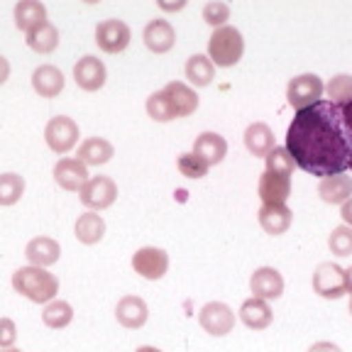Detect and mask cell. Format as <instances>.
<instances>
[{
  "mask_svg": "<svg viewBox=\"0 0 352 352\" xmlns=\"http://www.w3.org/2000/svg\"><path fill=\"white\" fill-rule=\"evenodd\" d=\"M257 220L267 235H284L292 228L294 213L284 206H262L257 213Z\"/></svg>",
  "mask_w": 352,
  "mask_h": 352,
  "instance_id": "cell-21",
  "label": "cell"
},
{
  "mask_svg": "<svg viewBox=\"0 0 352 352\" xmlns=\"http://www.w3.org/2000/svg\"><path fill=\"white\" fill-rule=\"evenodd\" d=\"M8 76H10V61L0 54V86L8 81Z\"/></svg>",
  "mask_w": 352,
  "mask_h": 352,
  "instance_id": "cell-42",
  "label": "cell"
},
{
  "mask_svg": "<svg viewBox=\"0 0 352 352\" xmlns=\"http://www.w3.org/2000/svg\"><path fill=\"white\" fill-rule=\"evenodd\" d=\"M0 352H22V350H17V347H6V350H0Z\"/></svg>",
  "mask_w": 352,
  "mask_h": 352,
  "instance_id": "cell-46",
  "label": "cell"
},
{
  "mask_svg": "<svg viewBox=\"0 0 352 352\" xmlns=\"http://www.w3.org/2000/svg\"><path fill=\"white\" fill-rule=\"evenodd\" d=\"M264 162H267V171H274V174H286L292 176L294 171V157L289 154V149L286 147H274L267 157H264Z\"/></svg>",
  "mask_w": 352,
  "mask_h": 352,
  "instance_id": "cell-34",
  "label": "cell"
},
{
  "mask_svg": "<svg viewBox=\"0 0 352 352\" xmlns=\"http://www.w3.org/2000/svg\"><path fill=\"white\" fill-rule=\"evenodd\" d=\"M328 248L336 257H347V254H352V228H347V226L336 228L328 237Z\"/></svg>",
  "mask_w": 352,
  "mask_h": 352,
  "instance_id": "cell-35",
  "label": "cell"
},
{
  "mask_svg": "<svg viewBox=\"0 0 352 352\" xmlns=\"http://www.w3.org/2000/svg\"><path fill=\"white\" fill-rule=\"evenodd\" d=\"M44 140L47 147L56 154H66L69 149L76 147L78 142V125L74 118L69 116H54L47 127H44Z\"/></svg>",
  "mask_w": 352,
  "mask_h": 352,
  "instance_id": "cell-6",
  "label": "cell"
},
{
  "mask_svg": "<svg viewBox=\"0 0 352 352\" xmlns=\"http://www.w3.org/2000/svg\"><path fill=\"white\" fill-rule=\"evenodd\" d=\"M198 323L208 336L223 338L235 328V311L223 301H210L198 311Z\"/></svg>",
  "mask_w": 352,
  "mask_h": 352,
  "instance_id": "cell-7",
  "label": "cell"
},
{
  "mask_svg": "<svg viewBox=\"0 0 352 352\" xmlns=\"http://www.w3.org/2000/svg\"><path fill=\"white\" fill-rule=\"evenodd\" d=\"M52 174H54V182L59 184L64 191H81L88 179H91L86 164L74 160V157H64V160L56 162Z\"/></svg>",
  "mask_w": 352,
  "mask_h": 352,
  "instance_id": "cell-14",
  "label": "cell"
},
{
  "mask_svg": "<svg viewBox=\"0 0 352 352\" xmlns=\"http://www.w3.org/2000/svg\"><path fill=\"white\" fill-rule=\"evenodd\" d=\"M314 292L323 298H340L347 294L345 289V270L340 264L323 262L314 272Z\"/></svg>",
  "mask_w": 352,
  "mask_h": 352,
  "instance_id": "cell-8",
  "label": "cell"
},
{
  "mask_svg": "<svg viewBox=\"0 0 352 352\" xmlns=\"http://www.w3.org/2000/svg\"><path fill=\"white\" fill-rule=\"evenodd\" d=\"M17 340V328L10 318H0V350L12 347Z\"/></svg>",
  "mask_w": 352,
  "mask_h": 352,
  "instance_id": "cell-38",
  "label": "cell"
},
{
  "mask_svg": "<svg viewBox=\"0 0 352 352\" xmlns=\"http://www.w3.org/2000/svg\"><path fill=\"white\" fill-rule=\"evenodd\" d=\"M184 72H186V78L196 88L210 86L215 78V66L206 54H193L191 59L186 61V69H184Z\"/></svg>",
  "mask_w": 352,
  "mask_h": 352,
  "instance_id": "cell-29",
  "label": "cell"
},
{
  "mask_svg": "<svg viewBox=\"0 0 352 352\" xmlns=\"http://www.w3.org/2000/svg\"><path fill=\"white\" fill-rule=\"evenodd\" d=\"M132 270L138 272L142 279L157 281L169 270V254L162 248H140L132 254Z\"/></svg>",
  "mask_w": 352,
  "mask_h": 352,
  "instance_id": "cell-10",
  "label": "cell"
},
{
  "mask_svg": "<svg viewBox=\"0 0 352 352\" xmlns=\"http://www.w3.org/2000/svg\"><path fill=\"white\" fill-rule=\"evenodd\" d=\"M157 6H160L162 10H182V8H186V0H179V3H164V0H160Z\"/></svg>",
  "mask_w": 352,
  "mask_h": 352,
  "instance_id": "cell-43",
  "label": "cell"
},
{
  "mask_svg": "<svg viewBox=\"0 0 352 352\" xmlns=\"http://www.w3.org/2000/svg\"><path fill=\"white\" fill-rule=\"evenodd\" d=\"M142 39H144V47L154 54H166L176 44V30L171 28L169 20H149L144 25V32H142Z\"/></svg>",
  "mask_w": 352,
  "mask_h": 352,
  "instance_id": "cell-15",
  "label": "cell"
},
{
  "mask_svg": "<svg viewBox=\"0 0 352 352\" xmlns=\"http://www.w3.org/2000/svg\"><path fill=\"white\" fill-rule=\"evenodd\" d=\"M340 218L345 220V226H347V228H352V196L347 198L345 204H342V208H340Z\"/></svg>",
  "mask_w": 352,
  "mask_h": 352,
  "instance_id": "cell-41",
  "label": "cell"
},
{
  "mask_svg": "<svg viewBox=\"0 0 352 352\" xmlns=\"http://www.w3.org/2000/svg\"><path fill=\"white\" fill-rule=\"evenodd\" d=\"M105 78H108V72H105V64L94 54H86L76 61L74 66V81H76L78 88L83 91H98V88L105 86Z\"/></svg>",
  "mask_w": 352,
  "mask_h": 352,
  "instance_id": "cell-11",
  "label": "cell"
},
{
  "mask_svg": "<svg viewBox=\"0 0 352 352\" xmlns=\"http://www.w3.org/2000/svg\"><path fill=\"white\" fill-rule=\"evenodd\" d=\"M74 232H76V240L83 242V245H96L105 235V220L98 213H94V210H88V213L78 215Z\"/></svg>",
  "mask_w": 352,
  "mask_h": 352,
  "instance_id": "cell-28",
  "label": "cell"
},
{
  "mask_svg": "<svg viewBox=\"0 0 352 352\" xmlns=\"http://www.w3.org/2000/svg\"><path fill=\"white\" fill-rule=\"evenodd\" d=\"M193 154L210 169V166L220 164V162L226 160L228 142L218 132H201L196 138V142H193Z\"/></svg>",
  "mask_w": 352,
  "mask_h": 352,
  "instance_id": "cell-16",
  "label": "cell"
},
{
  "mask_svg": "<svg viewBox=\"0 0 352 352\" xmlns=\"http://www.w3.org/2000/svg\"><path fill=\"white\" fill-rule=\"evenodd\" d=\"M204 20L215 30L226 28V22L230 20V6L223 3V0H210L204 6Z\"/></svg>",
  "mask_w": 352,
  "mask_h": 352,
  "instance_id": "cell-36",
  "label": "cell"
},
{
  "mask_svg": "<svg viewBox=\"0 0 352 352\" xmlns=\"http://www.w3.org/2000/svg\"><path fill=\"white\" fill-rule=\"evenodd\" d=\"M81 196V204L86 206L88 210H105L116 204L118 198V184L110 179V176H91L86 182V186L78 191Z\"/></svg>",
  "mask_w": 352,
  "mask_h": 352,
  "instance_id": "cell-5",
  "label": "cell"
},
{
  "mask_svg": "<svg viewBox=\"0 0 352 352\" xmlns=\"http://www.w3.org/2000/svg\"><path fill=\"white\" fill-rule=\"evenodd\" d=\"M323 94H325V86H323V81H320V76H316V74L294 76L292 81H289V86H286V100L296 110L308 108V105L323 100Z\"/></svg>",
  "mask_w": 352,
  "mask_h": 352,
  "instance_id": "cell-4",
  "label": "cell"
},
{
  "mask_svg": "<svg viewBox=\"0 0 352 352\" xmlns=\"http://www.w3.org/2000/svg\"><path fill=\"white\" fill-rule=\"evenodd\" d=\"M286 149L294 164L306 174L328 179L350 171L352 138L342 120L340 103L323 98L296 110L286 130Z\"/></svg>",
  "mask_w": 352,
  "mask_h": 352,
  "instance_id": "cell-1",
  "label": "cell"
},
{
  "mask_svg": "<svg viewBox=\"0 0 352 352\" xmlns=\"http://www.w3.org/2000/svg\"><path fill=\"white\" fill-rule=\"evenodd\" d=\"M245 147L252 157H267L274 144V132L267 122H252V125L245 130Z\"/></svg>",
  "mask_w": 352,
  "mask_h": 352,
  "instance_id": "cell-24",
  "label": "cell"
},
{
  "mask_svg": "<svg viewBox=\"0 0 352 352\" xmlns=\"http://www.w3.org/2000/svg\"><path fill=\"white\" fill-rule=\"evenodd\" d=\"M28 47L37 54H50L59 47V30L52 25L50 20H44L42 25H37L34 30L28 32Z\"/></svg>",
  "mask_w": 352,
  "mask_h": 352,
  "instance_id": "cell-27",
  "label": "cell"
},
{
  "mask_svg": "<svg viewBox=\"0 0 352 352\" xmlns=\"http://www.w3.org/2000/svg\"><path fill=\"white\" fill-rule=\"evenodd\" d=\"M345 289H347V294L352 296V267H347V270H345Z\"/></svg>",
  "mask_w": 352,
  "mask_h": 352,
  "instance_id": "cell-44",
  "label": "cell"
},
{
  "mask_svg": "<svg viewBox=\"0 0 352 352\" xmlns=\"http://www.w3.org/2000/svg\"><path fill=\"white\" fill-rule=\"evenodd\" d=\"M135 352H162V350H157V347H152V345H142V347H138Z\"/></svg>",
  "mask_w": 352,
  "mask_h": 352,
  "instance_id": "cell-45",
  "label": "cell"
},
{
  "mask_svg": "<svg viewBox=\"0 0 352 352\" xmlns=\"http://www.w3.org/2000/svg\"><path fill=\"white\" fill-rule=\"evenodd\" d=\"M259 198L262 206H284L292 196V176L274 174V171H264L259 176Z\"/></svg>",
  "mask_w": 352,
  "mask_h": 352,
  "instance_id": "cell-12",
  "label": "cell"
},
{
  "mask_svg": "<svg viewBox=\"0 0 352 352\" xmlns=\"http://www.w3.org/2000/svg\"><path fill=\"white\" fill-rule=\"evenodd\" d=\"M350 314H352V296H350Z\"/></svg>",
  "mask_w": 352,
  "mask_h": 352,
  "instance_id": "cell-47",
  "label": "cell"
},
{
  "mask_svg": "<svg viewBox=\"0 0 352 352\" xmlns=\"http://www.w3.org/2000/svg\"><path fill=\"white\" fill-rule=\"evenodd\" d=\"M176 166H179L182 176H186V179H204V176L208 174V166L198 160L193 152L182 154V157H179V162H176Z\"/></svg>",
  "mask_w": 352,
  "mask_h": 352,
  "instance_id": "cell-37",
  "label": "cell"
},
{
  "mask_svg": "<svg viewBox=\"0 0 352 352\" xmlns=\"http://www.w3.org/2000/svg\"><path fill=\"white\" fill-rule=\"evenodd\" d=\"M147 116L157 122H169V120H176L174 116V108H171L169 98H166L164 91H157L147 98Z\"/></svg>",
  "mask_w": 352,
  "mask_h": 352,
  "instance_id": "cell-33",
  "label": "cell"
},
{
  "mask_svg": "<svg viewBox=\"0 0 352 352\" xmlns=\"http://www.w3.org/2000/svg\"><path fill=\"white\" fill-rule=\"evenodd\" d=\"M162 91H164L166 98H169V103H171V108H174V116L176 118H188L191 113H196L198 96H196V91L188 86V83L171 81V83H166Z\"/></svg>",
  "mask_w": 352,
  "mask_h": 352,
  "instance_id": "cell-19",
  "label": "cell"
},
{
  "mask_svg": "<svg viewBox=\"0 0 352 352\" xmlns=\"http://www.w3.org/2000/svg\"><path fill=\"white\" fill-rule=\"evenodd\" d=\"M113 154H116V147L105 138H88L78 147V162H83L86 166H100L108 164Z\"/></svg>",
  "mask_w": 352,
  "mask_h": 352,
  "instance_id": "cell-25",
  "label": "cell"
},
{
  "mask_svg": "<svg viewBox=\"0 0 352 352\" xmlns=\"http://www.w3.org/2000/svg\"><path fill=\"white\" fill-rule=\"evenodd\" d=\"M308 352H342L336 342H328V340H320V342H314V345L308 347Z\"/></svg>",
  "mask_w": 352,
  "mask_h": 352,
  "instance_id": "cell-39",
  "label": "cell"
},
{
  "mask_svg": "<svg viewBox=\"0 0 352 352\" xmlns=\"http://www.w3.org/2000/svg\"><path fill=\"white\" fill-rule=\"evenodd\" d=\"M250 289H252L254 298L262 301H276L284 294V276L274 270V267H259L254 274L250 276Z\"/></svg>",
  "mask_w": 352,
  "mask_h": 352,
  "instance_id": "cell-13",
  "label": "cell"
},
{
  "mask_svg": "<svg viewBox=\"0 0 352 352\" xmlns=\"http://www.w3.org/2000/svg\"><path fill=\"white\" fill-rule=\"evenodd\" d=\"M245 54V39L242 32L232 25L218 28L208 39V59L213 61V66H235Z\"/></svg>",
  "mask_w": 352,
  "mask_h": 352,
  "instance_id": "cell-3",
  "label": "cell"
},
{
  "mask_svg": "<svg viewBox=\"0 0 352 352\" xmlns=\"http://www.w3.org/2000/svg\"><path fill=\"white\" fill-rule=\"evenodd\" d=\"M12 289L20 296L30 298L32 303H47L54 301L59 294V279L52 272H47L44 267H20L12 274Z\"/></svg>",
  "mask_w": 352,
  "mask_h": 352,
  "instance_id": "cell-2",
  "label": "cell"
},
{
  "mask_svg": "<svg viewBox=\"0 0 352 352\" xmlns=\"http://www.w3.org/2000/svg\"><path fill=\"white\" fill-rule=\"evenodd\" d=\"M12 15H15L17 30L30 32V30H34L37 25H42L47 20V8L39 0H20L15 6V10H12Z\"/></svg>",
  "mask_w": 352,
  "mask_h": 352,
  "instance_id": "cell-26",
  "label": "cell"
},
{
  "mask_svg": "<svg viewBox=\"0 0 352 352\" xmlns=\"http://www.w3.org/2000/svg\"><path fill=\"white\" fill-rule=\"evenodd\" d=\"M325 94H328V100L333 103H350L352 100V76L350 74H338L328 81L325 86Z\"/></svg>",
  "mask_w": 352,
  "mask_h": 352,
  "instance_id": "cell-32",
  "label": "cell"
},
{
  "mask_svg": "<svg viewBox=\"0 0 352 352\" xmlns=\"http://www.w3.org/2000/svg\"><path fill=\"white\" fill-rule=\"evenodd\" d=\"M74 320V308L72 303L61 301V298H54V301H50L47 306H44L42 311V323L47 325V328L52 330H61L66 328V325Z\"/></svg>",
  "mask_w": 352,
  "mask_h": 352,
  "instance_id": "cell-30",
  "label": "cell"
},
{
  "mask_svg": "<svg viewBox=\"0 0 352 352\" xmlns=\"http://www.w3.org/2000/svg\"><path fill=\"white\" fill-rule=\"evenodd\" d=\"M132 39V32L122 20H103L96 28V44L105 54H120L127 50Z\"/></svg>",
  "mask_w": 352,
  "mask_h": 352,
  "instance_id": "cell-9",
  "label": "cell"
},
{
  "mask_svg": "<svg viewBox=\"0 0 352 352\" xmlns=\"http://www.w3.org/2000/svg\"><path fill=\"white\" fill-rule=\"evenodd\" d=\"M116 318H118V323H120L122 328L138 330V328H142V325L147 323L149 308H147V303H144V298L132 296V294H130V296H122L120 301H118Z\"/></svg>",
  "mask_w": 352,
  "mask_h": 352,
  "instance_id": "cell-17",
  "label": "cell"
},
{
  "mask_svg": "<svg viewBox=\"0 0 352 352\" xmlns=\"http://www.w3.org/2000/svg\"><path fill=\"white\" fill-rule=\"evenodd\" d=\"M318 196L330 206H342L352 196V176L338 174V176H328V179H320Z\"/></svg>",
  "mask_w": 352,
  "mask_h": 352,
  "instance_id": "cell-23",
  "label": "cell"
},
{
  "mask_svg": "<svg viewBox=\"0 0 352 352\" xmlns=\"http://www.w3.org/2000/svg\"><path fill=\"white\" fill-rule=\"evenodd\" d=\"M25 193V179L15 171L0 174V206H15Z\"/></svg>",
  "mask_w": 352,
  "mask_h": 352,
  "instance_id": "cell-31",
  "label": "cell"
},
{
  "mask_svg": "<svg viewBox=\"0 0 352 352\" xmlns=\"http://www.w3.org/2000/svg\"><path fill=\"white\" fill-rule=\"evenodd\" d=\"M64 74L52 64H42L32 72V88L42 98H54L64 91Z\"/></svg>",
  "mask_w": 352,
  "mask_h": 352,
  "instance_id": "cell-20",
  "label": "cell"
},
{
  "mask_svg": "<svg viewBox=\"0 0 352 352\" xmlns=\"http://www.w3.org/2000/svg\"><path fill=\"white\" fill-rule=\"evenodd\" d=\"M25 257L30 259L32 267H52V264L59 262L61 257V248L59 242L54 237H47V235H39L34 240L28 242V248H25Z\"/></svg>",
  "mask_w": 352,
  "mask_h": 352,
  "instance_id": "cell-18",
  "label": "cell"
},
{
  "mask_svg": "<svg viewBox=\"0 0 352 352\" xmlns=\"http://www.w3.org/2000/svg\"><path fill=\"white\" fill-rule=\"evenodd\" d=\"M342 120H345V127L347 132H350V138H352V100L350 103H342ZM350 171H352V162H350Z\"/></svg>",
  "mask_w": 352,
  "mask_h": 352,
  "instance_id": "cell-40",
  "label": "cell"
},
{
  "mask_svg": "<svg viewBox=\"0 0 352 352\" xmlns=\"http://www.w3.org/2000/svg\"><path fill=\"white\" fill-rule=\"evenodd\" d=\"M240 320L248 325L250 330H264L270 328L272 320H274V314H272L270 301H262V298H248L242 301L240 306Z\"/></svg>",
  "mask_w": 352,
  "mask_h": 352,
  "instance_id": "cell-22",
  "label": "cell"
}]
</instances>
